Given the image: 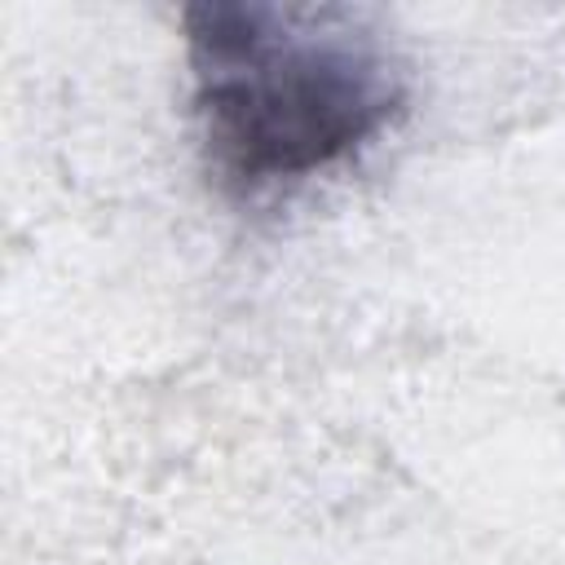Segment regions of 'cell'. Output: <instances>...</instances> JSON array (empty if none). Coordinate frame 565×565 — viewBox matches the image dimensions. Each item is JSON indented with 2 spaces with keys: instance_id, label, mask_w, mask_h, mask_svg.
<instances>
[{
  "instance_id": "6da1fadb",
  "label": "cell",
  "mask_w": 565,
  "mask_h": 565,
  "mask_svg": "<svg viewBox=\"0 0 565 565\" xmlns=\"http://www.w3.org/2000/svg\"><path fill=\"white\" fill-rule=\"evenodd\" d=\"M185 44L207 159L243 194L349 159L406 97L384 40L340 4L203 0Z\"/></svg>"
}]
</instances>
